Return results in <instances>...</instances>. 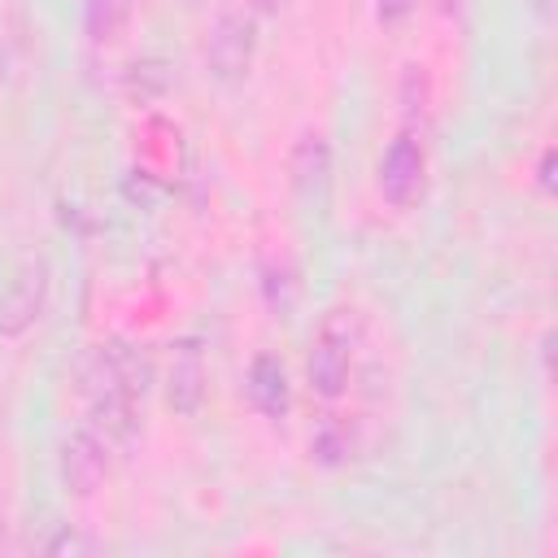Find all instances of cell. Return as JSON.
<instances>
[{"instance_id":"16","label":"cell","mask_w":558,"mask_h":558,"mask_svg":"<svg viewBox=\"0 0 558 558\" xmlns=\"http://www.w3.org/2000/svg\"><path fill=\"white\" fill-rule=\"evenodd\" d=\"M536 183H541V192H554V148H545V153H541V166H536Z\"/></svg>"},{"instance_id":"18","label":"cell","mask_w":558,"mask_h":558,"mask_svg":"<svg viewBox=\"0 0 558 558\" xmlns=\"http://www.w3.org/2000/svg\"><path fill=\"white\" fill-rule=\"evenodd\" d=\"M0 536H4V493H0Z\"/></svg>"},{"instance_id":"3","label":"cell","mask_w":558,"mask_h":558,"mask_svg":"<svg viewBox=\"0 0 558 558\" xmlns=\"http://www.w3.org/2000/svg\"><path fill=\"white\" fill-rule=\"evenodd\" d=\"M52 270L44 257H26L0 292V340H22L48 310Z\"/></svg>"},{"instance_id":"9","label":"cell","mask_w":558,"mask_h":558,"mask_svg":"<svg viewBox=\"0 0 558 558\" xmlns=\"http://www.w3.org/2000/svg\"><path fill=\"white\" fill-rule=\"evenodd\" d=\"M288 179H292V192L305 205H314L331 179V144L323 135H301L292 157H288Z\"/></svg>"},{"instance_id":"14","label":"cell","mask_w":558,"mask_h":558,"mask_svg":"<svg viewBox=\"0 0 558 558\" xmlns=\"http://www.w3.org/2000/svg\"><path fill=\"white\" fill-rule=\"evenodd\" d=\"M92 549H96V541L83 536L78 527H61L57 536L44 541V554H52V558H61V554H92Z\"/></svg>"},{"instance_id":"1","label":"cell","mask_w":558,"mask_h":558,"mask_svg":"<svg viewBox=\"0 0 558 558\" xmlns=\"http://www.w3.org/2000/svg\"><path fill=\"white\" fill-rule=\"evenodd\" d=\"M357 336H362V323L353 310H331L310 344V362H305V375H310V392L323 397V401H340L349 392V371H353V349H357Z\"/></svg>"},{"instance_id":"15","label":"cell","mask_w":558,"mask_h":558,"mask_svg":"<svg viewBox=\"0 0 558 558\" xmlns=\"http://www.w3.org/2000/svg\"><path fill=\"white\" fill-rule=\"evenodd\" d=\"M410 9H414L410 0H379V22L384 26H397L401 17H410Z\"/></svg>"},{"instance_id":"10","label":"cell","mask_w":558,"mask_h":558,"mask_svg":"<svg viewBox=\"0 0 558 558\" xmlns=\"http://www.w3.org/2000/svg\"><path fill=\"white\" fill-rule=\"evenodd\" d=\"M310 458H314L318 466H327V471L344 466V462L353 458V427H349L340 414L318 418L314 432H310Z\"/></svg>"},{"instance_id":"2","label":"cell","mask_w":558,"mask_h":558,"mask_svg":"<svg viewBox=\"0 0 558 558\" xmlns=\"http://www.w3.org/2000/svg\"><path fill=\"white\" fill-rule=\"evenodd\" d=\"M144 379H148V362L126 349L122 340L96 344L83 366H78V392L87 397V405L96 401H113V397H144Z\"/></svg>"},{"instance_id":"7","label":"cell","mask_w":558,"mask_h":558,"mask_svg":"<svg viewBox=\"0 0 558 558\" xmlns=\"http://www.w3.org/2000/svg\"><path fill=\"white\" fill-rule=\"evenodd\" d=\"M205 401V349L196 336H179L170 344L166 362V405L183 418H192Z\"/></svg>"},{"instance_id":"12","label":"cell","mask_w":558,"mask_h":558,"mask_svg":"<svg viewBox=\"0 0 558 558\" xmlns=\"http://www.w3.org/2000/svg\"><path fill=\"white\" fill-rule=\"evenodd\" d=\"M262 292H266V305H270V310L283 318V314L296 305V292H301V283H296V270H292L288 262H279V266H266Z\"/></svg>"},{"instance_id":"17","label":"cell","mask_w":558,"mask_h":558,"mask_svg":"<svg viewBox=\"0 0 558 558\" xmlns=\"http://www.w3.org/2000/svg\"><path fill=\"white\" fill-rule=\"evenodd\" d=\"M257 4H262V9H266V13H279V9H288V4H292V0H257Z\"/></svg>"},{"instance_id":"13","label":"cell","mask_w":558,"mask_h":558,"mask_svg":"<svg viewBox=\"0 0 558 558\" xmlns=\"http://www.w3.org/2000/svg\"><path fill=\"white\" fill-rule=\"evenodd\" d=\"M432 105V78H427V65H405L401 74V109L410 122H418Z\"/></svg>"},{"instance_id":"6","label":"cell","mask_w":558,"mask_h":558,"mask_svg":"<svg viewBox=\"0 0 558 558\" xmlns=\"http://www.w3.org/2000/svg\"><path fill=\"white\" fill-rule=\"evenodd\" d=\"M105 471H109V440L96 432V427H78L61 440V453H57V475H61V488L78 501H87L100 484H105Z\"/></svg>"},{"instance_id":"8","label":"cell","mask_w":558,"mask_h":558,"mask_svg":"<svg viewBox=\"0 0 558 558\" xmlns=\"http://www.w3.org/2000/svg\"><path fill=\"white\" fill-rule=\"evenodd\" d=\"M244 397H248V405H253L262 418H270V423L288 418V405H292V384H288V371H283V362H279L275 353H257V357L248 362V375H244Z\"/></svg>"},{"instance_id":"5","label":"cell","mask_w":558,"mask_h":558,"mask_svg":"<svg viewBox=\"0 0 558 558\" xmlns=\"http://www.w3.org/2000/svg\"><path fill=\"white\" fill-rule=\"evenodd\" d=\"M379 196L392 209H410L427 187V148L418 135H397L379 157Z\"/></svg>"},{"instance_id":"11","label":"cell","mask_w":558,"mask_h":558,"mask_svg":"<svg viewBox=\"0 0 558 558\" xmlns=\"http://www.w3.org/2000/svg\"><path fill=\"white\" fill-rule=\"evenodd\" d=\"M131 17V0H83V31L96 48H109L122 39Z\"/></svg>"},{"instance_id":"4","label":"cell","mask_w":558,"mask_h":558,"mask_svg":"<svg viewBox=\"0 0 558 558\" xmlns=\"http://www.w3.org/2000/svg\"><path fill=\"white\" fill-rule=\"evenodd\" d=\"M253 48H257V26H253L248 13H222V17H214L209 39H205L209 78L222 83V87H240L248 78Z\"/></svg>"}]
</instances>
